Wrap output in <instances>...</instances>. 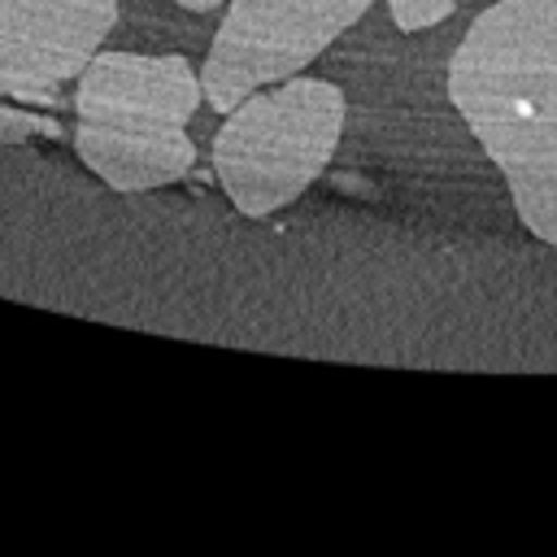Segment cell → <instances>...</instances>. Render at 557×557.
<instances>
[{
    "label": "cell",
    "instance_id": "3957f363",
    "mask_svg": "<svg viewBox=\"0 0 557 557\" xmlns=\"http://www.w3.org/2000/svg\"><path fill=\"white\" fill-rule=\"evenodd\" d=\"M344 91L326 78H283L244 96L213 135V170L244 218L287 209L335 157L344 135Z\"/></svg>",
    "mask_w": 557,
    "mask_h": 557
},
{
    "label": "cell",
    "instance_id": "277c9868",
    "mask_svg": "<svg viewBox=\"0 0 557 557\" xmlns=\"http://www.w3.org/2000/svg\"><path fill=\"white\" fill-rule=\"evenodd\" d=\"M374 0H231L200 70L209 109L231 113L244 96L300 74Z\"/></svg>",
    "mask_w": 557,
    "mask_h": 557
},
{
    "label": "cell",
    "instance_id": "52a82bcc",
    "mask_svg": "<svg viewBox=\"0 0 557 557\" xmlns=\"http://www.w3.org/2000/svg\"><path fill=\"white\" fill-rule=\"evenodd\" d=\"M387 9L400 30H426V26H440L457 9V0H387Z\"/></svg>",
    "mask_w": 557,
    "mask_h": 557
},
{
    "label": "cell",
    "instance_id": "6da1fadb",
    "mask_svg": "<svg viewBox=\"0 0 557 557\" xmlns=\"http://www.w3.org/2000/svg\"><path fill=\"white\" fill-rule=\"evenodd\" d=\"M448 96L505 174L522 226L557 244V0H496L448 61Z\"/></svg>",
    "mask_w": 557,
    "mask_h": 557
},
{
    "label": "cell",
    "instance_id": "7a4b0ae2",
    "mask_svg": "<svg viewBox=\"0 0 557 557\" xmlns=\"http://www.w3.org/2000/svg\"><path fill=\"white\" fill-rule=\"evenodd\" d=\"M187 57L96 52L74 78V152L113 191H152L196 165L187 122L200 109Z\"/></svg>",
    "mask_w": 557,
    "mask_h": 557
},
{
    "label": "cell",
    "instance_id": "8992f818",
    "mask_svg": "<svg viewBox=\"0 0 557 557\" xmlns=\"http://www.w3.org/2000/svg\"><path fill=\"white\" fill-rule=\"evenodd\" d=\"M30 139H61V122L39 109L0 104V144H30Z\"/></svg>",
    "mask_w": 557,
    "mask_h": 557
},
{
    "label": "cell",
    "instance_id": "5b68a950",
    "mask_svg": "<svg viewBox=\"0 0 557 557\" xmlns=\"http://www.w3.org/2000/svg\"><path fill=\"white\" fill-rule=\"evenodd\" d=\"M117 22V0H0V100L57 109Z\"/></svg>",
    "mask_w": 557,
    "mask_h": 557
},
{
    "label": "cell",
    "instance_id": "ba28073f",
    "mask_svg": "<svg viewBox=\"0 0 557 557\" xmlns=\"http://www.w3.org/2000/svg\"><path fill=\"white\" fill-rule=\"evenodd\" d=\"M174 4H183V9H191V13H209V9H218L222 0H174Z\"/></svg>",
    "mask_w": 557,
    "mask_h": 557
}]
</instances>
